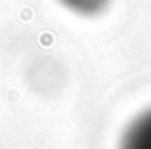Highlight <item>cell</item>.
<instances>
[{
  "instance_id": "cell-1",
  "label": "cell",
  "mask_w": 151,
  "mask_h": 149,
  "mask_svg": "<svg viewBox=\"0 0 151 149\" xmlns=\"http://www.w3.org/2000/svg\"><path fill=\"white\" fill-rule=\"evenodd\" d=\"M121 149H151V111L130 124L122 136Z\"/></svg>"
},
{
  "instance_id": "cell-2",
  "label": "cell",
  "mask_w": 151,
  "mask_h": 149,
  "mask_svg": "<svg viewBox=\"0 0 151 149\" xmlns=\"http://www.w3.org/2000/svg\"><path fill=\"white\" fill-rule=\"evenodd\" d=\"M63 10L78 17H94L107 8L109 0H55Z\"/></svg>"
}]
</instances>
